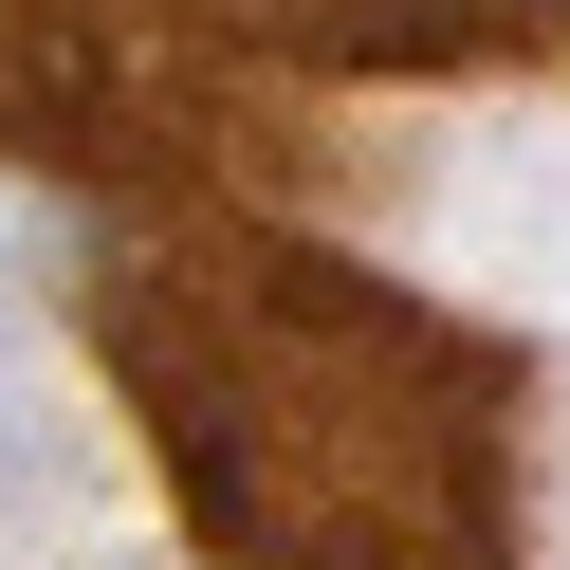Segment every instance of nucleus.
<instances>
[{
	"label": "nucleus",
	"instance_id": "nucleus-1",
	"mask_svg": "<svg viewBox=\"0 0 570 570\" xmlns=\"http://www.w3.org/2000/svg\"><path fill=\"white\" fill-rule=\"evenodd\" d=\"M75 295L222 570H533L515 552L533 350L203 203L111 239Z\"/></svg>",
	"mask_w": 570,
	"mask_h": 570
},
{
	"label": "nucleus",
	"instance_id": "nucleus-2",
	"mask_svg": "<svg viewBox=\"0 0 570 570\" xmlns=\"http://www.w3.org/2000/svg\"><path fill=\"white\" fill-rule=\"evenodd\" d=\"M570 0H0V166L38 185H295L386 75H552Z\"/></svg>",
	"mask_w": 570,
	"mask_h": 570
}]
</instances>
